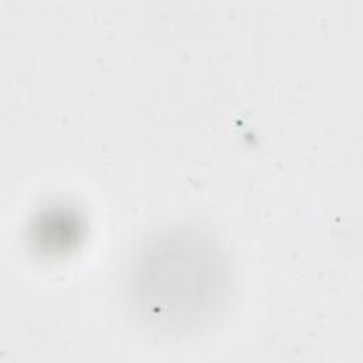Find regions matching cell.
Wrapping results in <instances>:
<instances>
[{"instance_id": "cell-1", "label": "cell", "mask_w": 363, "mask_h": 363, "mask_svg": "<svg viewBox=\"0 0 363 363\" xmlns=\"http://www.w3.org/2000/svg\"><path fill=\"white\" fill-rule=\"evenodd\" d=\"M164 240L146 252L138 272V295L140 306L147 309L149 318L182 325L199 318L200 306L206 309L216 305L217 291L224 286L225 271L221 261L203 240L191 242L190 238Z\"/></svg>"}]
</instances>
